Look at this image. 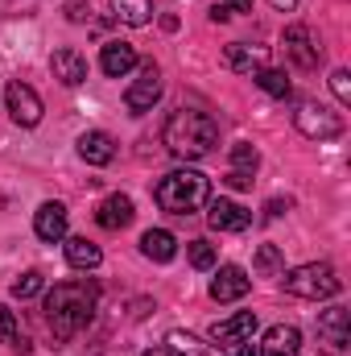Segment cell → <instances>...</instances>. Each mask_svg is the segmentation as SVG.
<instances>
[{
	"instance_id": "21",
	"label": "cell",
	"mask_w": 351,
	"mask_h": 356,
	"mask_svg": "<svg viewBox=\"0 0 351 356\" xmlns=\"http://www.w3.org/2000/svg\"><path fill=\"white\" fill-rule=\"evenodd\" d=\"M67 261L75 269H99L103 253H99V245L87 241V236H71V241H67Z\"/></svg>"
},
{
	"instance_id": "17",
	"label": "cell",
	"mask_w": 351,
	"mask_h": 356,
	"mask_svg": "<svg viewBox=\"0 0 351 356\" xmlns=\"http://www.w3.org/2000/svg\"><path fill=\"white\" fill-rule=\"evenodd\" d=\"M79 158L87 162V166H108L112 158H116V141L103 133V129H91L79 137Z\"/></svg>"
},
{
	"instance_id": "24",
	"label": "cell",
	"mask_w": 351,
	"mask_h": 356,
	"mask_svg": "<svg viewBox=\"0 0 351 356\" xmlns=\"http://www.w3.org/2000/svg\"><path fill=\"white\" fill-rule=\"evenodd\" d=\"M223 58H228V67L232 71H240V75H252V71H261V54L252 50V46H244V42H232L228 50H223Z\"/></svg>"
},
{
	"instance_id": "13",
	"label": "cell",
	"mask_w": 351,
	"mask_h": 356,
	"mask_svg": "<svg viewBox=\"0 0 351 356\" xmlns=\"http://www.w3.org/2000/svg\"><path fill=\"white\" fill-rule=\"evenodd\" d=\"M50 71H54V79H58L62 88H79V83L87 79V58H83L79 50L62 46V50H54V58H50Z\"/></svg>"
},
{
	"instance_id": "30",
	"label": "cell",
	"mask_w": 351,
	"mask_h": 356,
	"mask_svg": "<svg viewBox=\"0 0 351 356\" xmlns=\"http://www.w3.org/2000/svg\"><path fill=\"white\" fill-rule=\"evenodd\" d=\"M12 340H17V315L0 307V344H12Z\"/></svg>"
},
{
	"instance_id": "15",
	"label": "cell",
	"mask_w": 351,
	"mask_h": 356,
	"mask_svg": "<svg viewBox=\"0 0 351 356\" xmlns=\"http://www.w3.org/2000/svg\"><path fill=\"white\" fill-rule=\"evenodd\" d=\"M33 232H37V241H46V245L67 241V207H62V203H42L37 216H33Z\"/></svg>"
},
{
	"instance_id": "3",
	"label": "cell",
	"mask_w": 351,
	"mask_h": 356,
	"mask_svg": "<svg viewBox=\"0 0 351 356\" xmlns=\"http://www.w3.org/2000/svg\"><path fill=\"white\" fill-rule=\"evenodd\" d=\"M153 199L170 216H190V211H198V207L211 203V178L203 175V170L178 166V170H170V175L153 186Z\"/></svg>"
},
{
	"instance_id": "11",
	"label": "cell",
	"mask_w": 351,
	"mask_h": 356,
	"mask_svg": "<svg viewBox=\"0 0 351 356\" xmlns=\"http://www.w3.org/2000/svg\"><path fill=\"white\" fill-rule=\"evenodd\" d=\"M207 224H211L215 232H244V228L252 224V211L240 207V203H232V199H215L211 211H207Z\"/></svg>"
},
{
	"instance_id": "2",
	"label": "cell",
	"mask_w": 351,
	"mask_h": 356,
	"mask_svg": "<svg viewBox=\"0 0 351 356\" xmlns=\"http://www.w3.org/2000/svg\"><path fill=\"white\" fill-rule=\"evenodd\" d=\"M162 141H166V149L174 158L198 162V158H207L219 145V124L207 112H198V108H178V112H170V120L162 129Z\"/></svg>"
},
{
	"instance_id": "27",
	"label": "cell",
	"mask_w": 351,
	"mask_h": 356,
	"mask_svg": "<svg viewBox=\"0 0 351 356\" xmlns=\"http://www.w3.org/2000/svg\"><path fill=\"white\" fill-rule=\"evenodd\" d=\"M257 269H261L264 277L285 273V257H281V249H277V245H261V249H257Z\"/></svg>"
},
{
	"instance_id": "28",
	"label": "cell",
	"mask_w": 351,
	"mask_h": 356,
	"mask_svg": "<svg viewBox=\"0 0 351 356\" xmlns=\"http://www.w3.org/2000/svg\"><path fill=\"white\" fill-rule=\"evenodd\" d=\"M186 253H190V266L194 269H211L215 266V245H207V241H190Z\"/></svg>"
},
{
	"instance_id": "25",
	"label": "cell",
	"mask_w": 351,
	"mask_h": 356,
	"mask_svg": "<svg viewBox=\"0 0 351 356\" xmlns=\"http://www.w3.org/2000/svg\"><path fill=\"white\" fill-rule=\"evenodd\" d=\"M257 166H261V154H257V145H248V141H236V145H232V170H240V175H257Z\"/></svg>"
},
{
	"instance_id": "7",
	"label": "cell",
	"mask_w": 351,
	"mask_h": 356,
	"mask_svg": "<svg viewBox=\"0 0 351 356\" xmlns=\"http://www.w3.org/2000/svg\"><path fill=\"white\" fill-rule=\"evenodd\" d=\"M4 108H8V116L21 124V129H33L37 120H42V95L29 88V83H21V79H12L8 88H4Z\"/></svg>"
},
{
	"instance_id": "29",
	"label": "cell",
	"mask_w": 351,
	"mask_h": 356,
	"mask_svg": "<svg viewBox=\"0 0 351 356\" xmlns=\"http://www.w3.org/2000/svg\"><path fill=\"white\" fill-rule=\"evenodd\" d=\"M331 91H335V99H339V104H351V71L339 67V71L331 75Z\"/></svg>"
},
{
	"instance_id": "12",
	"label": "cell",
	"mask_w": 351,
	"mask_h": 356,
	"mask_svg": "<svg viewBox=\"0 0 351 356\" xmlns=\"http://www.w3.org/2000/svg\"><path fill=\"white\" fill-rule=\"evenodd\" d=\"M252 332H257V311H240V315H232V319H223V323L211 327V344L215 348L244 344V340H252Z\"/></svg>"
},
{
	"instance_id": "4",
	"label": "cell",
	"mask_w": 351,
	"mask_h": 356,
	"mask_svg": "<svg viewBox=\"0 0 351 356\" xmlns=\"http://www.w3.org/2000/svg\"><path fill=\"white\" fill-rule=\"evenodd\" d=\"M281 286H285V294H293V298H314V302H323V298H335V294L343 290V277L335 273V266H327V261H310V266L289 269V273L281 277Z\"/></svg>"
},
{
	"instance_id": "31",
	"label": "cell",
	"mask_w": 351,
	"mask_h": 356,
	"mask_svg": "<svg viewBox=\"0 0 351 356\" xmlns=\"http://www.w3.org/2000/svg\"><path fill=\"white\" fill-rule=\"evenodd\" d=\"M289 207H293L289 199H268V203H264V216H268V220H277V216H285Z\"/></svg>"
},
{
	"instance_id": "35",
	"label": "cell",
	"mask_w": 351,
	"mask_h": 356,
	"mask_svg": "<svg viewBox=\"0 0 351 356\" xmlns=\"http://www.w3.org/2000/svg\"><path fill=\"white\" fill-rule=\"evenodd\" d=\"M236 356H264V348H261V344H248V340H244V344L236 348Z\"/></svg>"
},
{
	"instance_id": "39",
	"label": "cell",
	"mask_w": 351,
	"mask_h": 356,
	"mask_svg": "<svg viewBox=\"0 0 351 356\" xmlns=\"http://www.w3.org/2000/svg\"><path fill=\"white\" fill-rule=\"evenodd\" d=\"M285 356H298V353H285Z\"/></svg>"
},
{
	"instance_id": "9",
	"label": "cell",
	"mask_w": 351,
	"mask_h": 356,
	"mask_svg": "<svg viewBox=\"0 0 351 356\" xmlns=\"http://www.w3.org/2000/svg\"><path fill=\"white\" fill-rule=\"evenodd\" d=\"M318 340L331 348V353H343L351 344V315L348 307H327L318 311Z\"/></svg>"
},
{
	"instance_id": "14",
	"label": "cell",
	"mask_w": 351,
	"mask_h": 356,
	"mask_svg": "<svg viewBox=\"0 0 351 356\" xmlns=\"http://www.w3.org/2000/svg\"><path fill=\"white\" fill-rule=\"evenodd\" d=\"M95 224L103 228V232H120V228H128L132 224V199L128 195H108L99 207H95Z\"/></svg>"
},
{
	"instance_id": "32",
	"label": "cell",
	"mask_w": 351,
	"mask_h": 356,
	"mask_svg": "<svg viewBox=\"0 0 351 356\" xmlns=\"http://www.w3.org/2000/svg\"><path fill=\"white\" fill-rule=\"evenodd\" d=\"M228 186H236V191H248L252 186V175H240V170H228V178H223Z\"/></svg>"
},
{
	"instance_id": "26",
	"label": "cell",
	"mask_w": 351,
	"mask_h": 356,
	"mask_svg": "<svg viewBox=\"0 0 351 356\" xmlns=\"http://www.w3.org/2000/svg\"><path fill=\"white\" fill-rule=\"evenodd\" d=\"M42 290H46V277H42L37 269H29V273H21V277L12 282V298H21V302H25V298H37Z\"/></svg>"
},
{
	"instance_id": "36",
	"label": "cell",
	"mask_w": 351,
	"mask_h": 356,
	"mask_svg": "<svg viewBox=\"0 0 351 356\" xmlns=\"http://www.w3.org/2000/svg\"><path fill=\"white\" fill-rule=\"evenodd\" d=\"M268 4H273L277 13H293V8H298V0H268Z\"/></svg>"
},
{
	"instance_id": "5",
	"label": "cell",
	"mask_w": 351,
	"mask_h": 356,
	"mask_svg": "<svg viewBox=\"0 0 351 356\" xmlns=\"http://www.w3.org/2000/svg\"><path fill=\"white\" fill-rule=\"evenodd\" d=\"M293 124H298V133L310 137V141H335V137H343V116L331 112L327 104H314V99L298 104Z\"/></svg>"
},
{
	"instance_id": "38",
	"label": "cell",
	"mask_w": 351,
	"mask_h": 356,
	"mask_svg": "<svg viewBox=\"0 0 351 356\" xmlns=\"http://www.w3.org/2000/svg\"><path fill=\"white\" fill-rule=\"evenodd\" d=\"M141 356H174L170 348H149V353H141Z\"/></svg>"
},
{
	"instance_id": "34",
	"label": "cell",
	"mask_w": 351,
	"mask_h": 356,
	"mask_svg": "<svg viewBox=\"0 0 351 356\" xmlns=\"http://www.w3.org/2000/svg\"><path fill=\"white\" fill-rule=\"evenodd\" d=\"M228 13H252V0H219Z\"/></svg>"
},
{
	"instance_id": "8",
	"label": "cell",
	"mask_w": 351,
	"mask_h": 356,
	"mask_svg": "<svg viewBox=\"0 0 351 356\" xmlns=\"http://www.w3.org/2000/svg\"><path fill=\"white\" fill-rule=\"evenodd\" d=\"M157 99H162V71H157V63H141V79L124 91V108L128 112H153Z\"/></svg>"
},
{
	"instance_id": "1",
	"label": "cell",
	"mask_w": 351,
	"mask_h": 356,
	"mask_svg": "<svg viewBox=\"0 0 351 356\" xmlns=\"http://www.w3.org/2000/svg\"><path fill=\"white\" fill-rule=\"evenodd\" d=\"M95 302H99V286L91 277L79 282H58L50 294H46V323L54 332V340H71L79 336L95 315Z\"/></svg>"
},
{
	"instance_id": "10",
	"label": "cell",
	"mask_w": 351,
	"mask_h": 356,
	"mask_svg": "<svg viewBox=\"0 0 351 356\" xmlns=\"http://www.w3.org/2000/svg\"><path fill=\"white\" fill-rule=\"evenodd\" d=\"M132 67H141V58H137V50H132L128 42H103V50H99V71H103L108 79H124Z\"/></svg>"
},
{
	"instance_id": "19",
	"label": "cell",
	"mask_w": 351,
	"mask_h": 356,
	"mask_svg": "<svg viewBox=\"0 0 351 356\" xmlns=\"http://www.w3.org/2000/svg\"><path fill=\"white\" fill-rule=\"evenodd\" d=\"M268 356H285V353H298L302 348V332L293 327V323H277V327H268L264 332V344H261Z\"/></svg>"
},
{
	"instance_id": "33",
	"label": "cell",
	"mask_w": 351,
	"mask_h": 356,
	"mask_svg": "<svg viewBox=\"0 0 351 356\" xmlns=\"http://www.w3.org/2000/svg\"><path fill=\"white\" fill-rule=\"evenodd\" d=\"M87 0H71V4H67V17H71V21H87Z\"/></svg>"
},
{
	"instance_id": "20",
	"label": "cell",
	"mask_w": 351,
	"mask_h": 356,
	"mask_svg": "<svg viewBox=\"0 0 351 356\" xmlns=\"http://www.w3.org/2000/svg\"><path fill=\"white\" fill-rule=\"evenodd\" d=\"M112 13H116V21L141 29L153 21V0H112Z\"/></svg>"
},
{
	"instance_id": "6",
	"label": "cell",
	"mask_w": 351,
	"mask_h": 356,
	"mask_svg": "<svg viewBox=\"0 0 351 356\" xmlns=\"http://www.w3.org/2000/svg\"><path fill=\"white\" fill-rule=\"evenodd\" d=\"M281 50H285V58H289L298 71H314V67L323 63V46L314 42V33H310L306 25H289L285 38H281Z\"/></svg>"
},
{
	"instance_id": "37",
	"label": "cell",
	"mask_w": 351,
	"mask_h": 356,
	"mask_svg": "<svg viewBox=\"0 0 351 356\" xmlns=\"http://www.w3.org/2000/svg\"><path fill=\"white\" fill-rule=\"evenodd\" d=\"M228 17H232V13H228L223 4H215V8H211V21H228Z\"/></svg>"
},
{
	"instance_id": "16",
	"label": "cell",
	"mask_w": 351,
	"mask_h": 356,
	"mask_svg": "<svg viewBox=\"0 0 351 356\" xmlns=\"http://www.w3.org/2000/svg\"><path fill=\"white\" fill-rule=\"evenodd\" d=\"M252 290V282H248V273L240 266H223L215 273V282H211V298L215 302H236V298H244Z\"/></svg>"
},
{
	"instance_id": "18",
	"label": "cell",
	"mask_w": 351,
	"mask_h": 356,
	"mask_svg": "<svg viewBox=\"0 0 351 356\" xmlns=\"http://www.w3.org/2000/svg\"><path fill=\"white\" fill-rule=\"evenodd\" d=\"M141 253H145L149 261H174L178 257V236L166 232V228H149V232L141 236Z\"/></svg>"
},
{
	"instance_id": "22",
	"label": "cell",
	"mask_w": 351,
	"mask_h": 356,
	"mask_svg": "<svg viewBox=\"0 0 351 356\" xmlns=\"http://www.w3.org/2000/svg\"><path fill=\"white\" fill-rule=\"evenodd\" d=\"M166 348L174 356H219L215 344H203V340L190 336V332H170V336H166Z\"/></svg>"
},
{
	"instance_id": "23",
	"label": "cell",
	"mask_w": 351,
	"mask_h": 356,
	"mask_svg": "<svg viewBox=\"0 0 351 356\" xmlns=\"http://www.w3.org/2000/svg\"><path fill=\"white\" fill-rule=\"evenodd\" d=\"M252 79H257V88L268 91L273 99H289V95H293L289 75H285V71H277V67H261V71H252Z\"/></svg>"
}]
</instances>
